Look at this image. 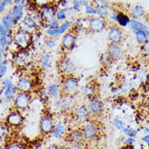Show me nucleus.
Masks as SVG:
<instances>
[{
	"instance_id": "4468645a",
	"label": "nucleus",
	"mask_w": 149,
	"mask_h": 149,
	"mask_svg": "<svg viewBox=\"0 0 149 149\" xmlns=\"http://www.w3.org/2000/svg\"><path fill=\"white\" fill-rule=\"evenodd\" d=\"M108 38L110 43L119 45L123 38V33L121 29L117 25H112L109 27L108 33Z\"/></svg>"
},
{
	"instance_id": "b1692460",
	"label": "nucleus",
	"mask_w": 149,
	"mask_h": 149,
	"mask_svg": "<svg viewBox=\"0 0 149 149\" xmlns=\"http://www.w3.org/2000/svg\"><path fill=\"white\" fill-rule=\"evenodd\" d=\"M129 27L130 30L134 33H136L139 31H147L148 29V27L145 24L142 23L140 21H138L136 20H131L129 24Z\"/></svg>"
},
{
	"instance_id": "a211bd4d",
	"label": "nucleus",
	"mask_w": 149,
	"mask_h": 149,
	"mask_svg": "<svg viewBox=\"0 0 149 149\" xmlns=\"http://www.w3.org/2000/svg\"><path fill=\"white\" fill-rule=\"evenodd\" d=\"M2 86H3V96L15 98L16 94L18 93V91L16 89V86L13 85L12 81L8 79V78H6L2 82Z\"/></svg>"
},
{
	"instance_id": "09e8293b",
	"label": "nucleus",
	"mask_w": 149,
	"mask_h": 149,
	"mask_svg": "<svg viewBox=\"0 0 149 149\" xmlns=\"http://www.w3.org/2000/svg\"><path fill=\"white\" fill-rule=\"evenodd\" d=\"M121 149H134V145H131V146H125L124 145V147H122V148H121Z\"/></svg>"
},
{
	"instance_id": "412c9836",
	"label": "nucleus",
	"mask_w": 149,
	"mask_h": 149,
	"mask_svg": "<svg viewBox=\"0 0 149 149\" xmlns=\"http://www.w3.org/2000/svg\"><path fill=\"white\" fill-rule=\"evenodd\" d=\"M93 5L96 8L98 11V16L104 17L108 15V10H109V2L106 1H95L93 2Z\"/></svg>"
},
{
	"instance_id": "37998d69",
	"label": "nucleus",
	"mask_w": 149,
	"mask_h": 149,
	"mask_svg": "<svg viewBox=\"0 0 149 149\" xmlns=\"http://www.w3.org/2000/svg\"><path fill=\"white\" fill-rule=\"evenodd\" d=\"M72 4H73V8L74 9V11L75 12H79L81 9V3L80 1H77V0H75V1H73L72 2Z\"/></svg>"
},
{
	"instance_id": "de8ad7c7",
	"label": "nucleus",
	"mask_w": 149,
	"mask_h": 149,
	"mask_svg": "<svg viewBox=\"0 0 149 149\" xmlns=\"http://www.w3.org/2000/svg\"><path fill=\"white\" fill-rule=\"evenodd\" d=\"M80 3L81 5V6H84L85 8H86L88 5H90L88 1H85V0H81V1H80Z\"/></svg>"
},
{
	"instance_id": "c9c22d12",
	"label": "nucleus",
	"mask_w": 149,
	"mask_h": 149,
	"mask_svg": "<svg viewBox=\"0 0 149 149\" xmlns=\"http://www.w3.org/2000/svg\"><path fill=\"white\" fill-rule=\"evenodd\" d=\"M86 8V12L89 16H95V15H98V11H97L96 8L93 5V4H90Z\"/></svg>"
},
{
	"instance_id": "423d86ee",
	"label": "nucleus",
	"mask_w": 149,
	"mask_h": 149,
	"mask_svg": "<svg viewBox=\"0 0 149 149\" xmlns=\"http://www.w3.org/2000/svg\"><path fill=\"white\" fill-rule=\"evenodd\" d=\"M56 124L54 123V121L49 115H43L41 117L38 127L39 131L43 135H49L52 134L55 129Z\"/></svg>"
},
{
	"instance_id": "20e7f679",
	"label": "nucleus",
	"mask_w": 149,
	"mask_h": 149,
	"mask_svg": "<svg viewBox=\"0 0 149 149\" xmlns=\"http://www.w3.org/2000/svg\"><path fill=\"white\" fill-rule=\"evenodd\" d=\"M57 8H54V6L46 3L42 7H41L40 16L44 24L46 29L47 28L48 24L56 20V12Z\"/></svg>"
},
{
	"instance_id": "39448f33",
	"label": "nucleus",
	"mask_w": 149,
	"mask_h": 149,
	"mask_svg": "<svg viewBox=\"0 0 149 149\" xmlns=\"http://www.w3.org/2000/svg\"><path fill=\"white\" fill-rule=\"evenodd\" d=\"M30 102H31L30 94L18 92L14 98L12 104L15 109L21 112V111H24L25 109H28L30 104Z\"/></svg>"
},
{
	"instance_id": "c756f323",
	"label": "nucleus",
	"mask_w": 149,
	"mask_h": 149,
	"mask_svg": "<svg viewBox=\"0 0 149 149\" xmlns=\"http://www.w3.org/2000/svg\"><path fill=\"white\" fill-rule=\"evenodd\" d=\"M135 39H136L138 44L141 45V46L145 44L146 42L148 40L145 31H139V32L136 33H135Z\"/></svg>"
},
{
	"instance_id": "c85d7f7f",
	"label": "nucleus",
	"mask_w": 149,
	"mask_h": 149,
	"mask_svg": "<svg viewBox=\"0 0 149 149\" xmlns=\"http://www.w3.org/2000/svg\"><path fill=\"white\" fill-rule=\"evenodd\" d=\"M66 18H67V12L65 8H57L56 12V19L59 22H65L66 21Z\"/></svg>"
},
{
	"instance_id": "5701e85b",
	"label": "nucleus",
	"mask_w": 149,
	"mask_h": 149,
	"mask_svg": "<svg viewBox=\"0 0 149 149\" xmlns=\"http://www.w3.org/2000/svg\"><path fill=\"white\" fill-rule=\"evenodd\" d=\"M47 95L49 96L52 97L55 100L60 99L62 95V91L61 87L57 84L49 85L47 87Z\"/></svg>"
},
{
	"instance_id": "e433bc0d",
	"label": "nucleus",
	"mask_w": 149,
	"mask_h": 149,
	"mask_svg": "<svg viewBox=\"0 0 149 149\" xmlns=\"http://www.w3.org/2000/svg\"><path fill=\"white\" fill-rule=\"evenodd\" d=\"M46 35L48 38H53L54 37L58 36L57 34V29L56 28H47L46 29Z\"/></svg>"
},
{
	"instance_id": "58836bf2",
	"label": "nucleus",
	"mask_w": 149,
	"mask_h": 149,
	"mask_svg": "<svg viewBox=\"0 0 149 149\" xmlns=\"http://www.w3.org/2000/svg\"><path fill=\"white\" fill-rule=\"evenodd\" d=\"M10 31L11 30H9L7 28H5L3 24H1L0 25V35H1L0 38H6L7 35L10 33Z\"/></svg>"
},
{
	"instance_id": "1a4fd4ad",
	"label": "nucleus",
	"mask_w": 149,
	"mask_h": 149,
	"mask_svg": "<svg viewBox=\"0 0 149 149\" xmlns=\"http://www.w3.org/2000/svg\"><path fill=\"white\" fill-rule=\"evenodd\" d=\"M74 118L77 121H78L81 125L88 121L90 117L91 116V113L90 112L88 106L86 104H81L77 106L75 109L73 110Z\"/></svg>"
},
{
	"instance_id": "3c124183",
	"label": "nucleus",
	"mask_w": 149,
	"mask_h": 149,
	"mask_svg": "<svg viewBox=\"0 0 149 149\" xmlns=\"http://www.w3.org/2000/svg\"><path fill=\"white\" fill-rule=\"evenodd\" d=\"M146 34H147V37H148V38L149 39V29L147 30V31H145Z\"/></svg>"
},
{
	"instance_id": "a878e982",
	"label": "nucleus",
	"mask_w": 149,
	"mask_h": 149,
	"mask_svg": "<svg viewBox=\"0 0 149 149\" xmlns=\"http://www.w3.org/2000/svg\"><path fill=\"white\" fill-rule=\"evenodd\" d=\"M130 15L134 19H139L145 15V9L141 5H136L130 10Z\"/></svg>"
},
{
	"instance_id": "2eb2a0df",
	"label": "nucleus",
	"mask_w": 149,
	"mask_h": 149,
	"mask_svg": "<svg viewBox=\"0 0 149 149\" xmlns=\"http://www.w3.org/2000/svg\"><path fill=\"white\" fill-rule=\"evenodd\" d=\"M10 17L16 24H19L24 17V7L22 6H13L8 11L6 14Z\"/></svg>"
},
{
	"instance_id": "c03bdc74",
	"label": "nucleus",
	"mask_w": 149,
	"mask_h": 149,
	"mask_svg": "<svg viewBox=\"0 0 149 149\" xmlns=\"http://www.w3.org/2000/svg\"><path fill=\"white\" fill-rule=\"evenodd\" d=\"M142 50L144 52V54H146V56H149V40L146 42L145 44L142 46Z\"/></svg>"
},
{
	"instance_id": "49530a36",
	"label": "nucleus",
	"mask_w": 149,
	"mask_h": 149,
	"mask_svg": "<svg viewBox=\"0 0 149 149\" xmlns=\"http://www.w3.org/2000/svg\"><path fill=\"white\" fill-rule=\"evenodd\" d=\"M142 141L144 142L145 143H148L149 144V134H145L143 137H142Z\"/></svg>"
},
{
	"instance_id": "7c9ffc66",
	"label": "nucleus",
	"mask_w": 149,
	"mask_h": 149,
	"mask_svg": "<svg viewBox=\"0 0 149 149\" xmlns=\"http://www.w3.org/2000/svg\"><path fill=\"white\" fill-rule=\"evenodd\" d=\"M3 24L5 28H7L8 29L12 31V28L14 27V25L16 24V23L10 17H8L7 15H5V16L2 17V24Z\"/></svg>"
},
{
	"instance_id": "4be33fe9",
	"label": "nucleus",
	"mask_w": 149,
	"mask_h": 149,
	"mask_svg": "<svg viewBox=\"0 0 149 149\" xmlns=\"http://www.w3.org/2000/svg\"><path fill=\"white\" fill-rule=\"evenodd\" d=\"M66 124L64 121H59L55 125V129L52 133V136L56 139H60L61 137H65L66 134Z\"/></svg>"
},
{
	"instance_id": "8fccbe9b",
	"label": "nucleus",
	"mask_w": 149,
	"mask_h": 149,
	"mask_svg": "<svg viewBox=\"0 0 149 149\" xmlns=\"http://www.w3.org/2000/svg\"><path fill=\"white\" fill-rule=\"evenodd\" d=\"M143 130H144V132H145L147 134H149V127H148V126H146V127H144V129H143Z\"/></svg>"
},
{
	"instance_id": "f03ea898",
	"label": "nucleus",
	"mask_w": 149,
	"mask_h": 149,
	"mask_svg": "<svg viewBox=\"0 0 149 149\" xmlns=\"http://www.w3.org/2000/svg\"><path fill=\"white\" fill-rule=\"evenodd\" d=\"M62 95L73 96L79 91V81L73 75H69L65 78L61 85Z\"/></svg>"
},
{
	"instance_id": "6ab92c4d",
	"label": "nucleus",
	"mask_w": 149,
	"mask_h": 149,
	"mask_svg": "<svg viewBox=\"0 0 149 149\" xmlns=\"http://www.w3.org/2000/svg\"><path fill=\"white\" fill-rule=\"evenodd\" d=\"M106 53L109 56V57L113 60H117L122 56V50L118 46V45L113 44L109 42L108 44V47H107V52Z\"/></svg>"
},
{
	"instance_id": "9d476101",
	"label": "nucleus",
	"mask_w": 149,
	"mask_h": 149,
	"mask_svg": "<svg viewBox=\"0 0 149 149\" xmlns=\"http://www.w3.org/2000/svg\"><path fill=\"white\" fill-rule=\"evenodd\" d=\"M65 139L69 143V145H82L86 141L80 129H74L67 132L65 135Z\"/></svg>"
},
{
	"instance_id": "ddd939ff",
	"label": "nucleus",
	"mask_w": 149,
	"mask_h": 149,
	"mask_svg": "<svg viewBox=\"0 0 149 149\" xmlns=\"http://www.w3.org/2000/svg\"><path fill=\"white\" fill-rule=\"evenodd\" d=\"M77 42V35L73 30H69L65 35H63L61 39V47L66 51H70L74 48Z\"/></svg>"
},
{
	"instance_id": "a18cd8bd",
	"label": "nucleus",
	"mask_w": 149,
	"mask_h": 149,
	"mask_svg": "<svg viewBox=\"0 0 149 149\" xmlns=\"http://www.w3.org/2000/svg\"><path fill=\"white\" fill-rule=\"evenodd\" d=\"M65 149H84L82 145H75V144H70Z\"/></svg>"
},
{
	"instance_id": "f704fd0d",
	"label": "nucleus",
	"mask_w": 149,
	"mask_h": 149,
	"mask_svg": "<svg viewBox=\"0 0 149 149\" xmlns=\"http://www.w3.org/2000/svg\"><path fill=\"white\" fill-rule=\"evenodd\" d=\"M4 149H24V147L18 142H10L5 145Z\"/></svg>"
},
{
	"instance_id": "dca6fc26",
	"label": "nucleus",
	"mask_w": 149,
	"mask_h": 149,
	"mask_svg": "<svg viewBox=\"0 0 149 149\" xmlns=\"http://www.w3.org/2000/svg\"><path fill=\"white\" fill-rule=\"evenodd\" d=\"M87 106L90 109V112L91 113V115H93V116H99V115L102 114L103 111H104L103 102L95 97H93L92 99H91Z\"/></svg>"
},
{
	"instance_id": "2f4dec72",
	"label": "nucleus",
	"mask_w": 149,
	"mask_h": 149,
	"mask_svg": "<svg viewBox=\"0 0 149 149\" xmlns=\"http://www.w3.org/2000/svg\"><path fill=\"white\" fill-rule=\"evenodd\" d=\"M122 132L128 138H134L135 139L138 135L137 130L134 129V128L130 127V126H126L125 129L122 130Z\"/></svg>"
},
{
	"instance_id": "9b49d317",
	"label": "nucleus",
	"mask_w": 149,
	"mask_h": 149,
	"mask_svg": "<svg viewBox=\"0 0 149 149\" xmlns=\"http://www.w3.org/2000/svg\"><path fill=\"white\" fill-rule=\"evenodd\" d=\"M59 104H60V110L61 113H69L73 111L76 108L75 100L73 96L71 95H62L59 99Z\"/></svg>"
},
{
	"instance_id": "393cba45",
	"label": "nucleus",
	"mask_w": 149,
	"mask_h": 149,
	"mask_svg": "<svg viewBox=\"0 0 149 149\" xmlns=\"http://www.w3.org/2000/svg\"><path fill=\"white\" fill-rule=\"evenodd\" d=\"M117 24L121 27H126L129 26L130 23V19L127 14H125L123 12H117Z\"/></svg>"
},
{
	"instance_id": "f3484780",
	"label": "nucleus",
	"mask_w": 149,
	"mask_h": 149,
	"mask_svg": "<svg viewBox=\"0 0 149 149\" xmlns=\"http://www.w3.org/2000/svg\"><path fill=\"white\" fill-rule=\"evenodd\" d=\"M16 89L18 92L29 93L32 91L33 86L32 81L26 77H22L16 82Z\"/></svg>"
},
{
	"instance_id": "cd10ccee",
	"label": "nucleus",
	"mask_w": 149,
	"mask_h": 149,
	"mask_svg": "<svg viewBox=\"0 0 149 149\" xmlns=\"http://www.w3.org/2000/svg\"><path fill=\"white\" fill-rule=\"evenodd\" d=\"M50 62H51V56L50 53L47 52H44L42 54L40 57V65L41 67L43 69H48L49 65H50Z\"/></svg>"
},
{
	"instance_id": "a19ab883",
	"label": "nucleus",
	"mask_w": 149,
	"mask_h": 149,
	"mask_svg": "<svg viewBox=\"0 0 149 149\" xmlns=\"http://www.w3.org/2000/svg\"><path fill=\"white\" fill-rule=\"evenodd\" d=\"M12 3V1H8V0H3L1 1V3H0V12L1 13L5 11V8L8 6V4H10Z\"/></svg>"
},
{
	"instance_id": "0eeeda50",
	"label": "nucleus",
	"mask_w": 149,
	"mask_h": 149,
	"mask_svg": "<svg viewBox=\"0 0 149 149\" xmlns=\"http://www.w3.org/2000/svg\"><path fill=\"white\" fill-rule=\"evenodd\" d=\"M24 121V117L20 111L18 110H13L8 113V116L5 119V122L8 126L12 128H18L20 127Z\"/></svg>"
},
{
	"instance_id": "79ce46f5",
	"label": "nucleus",
	"mask_w": 149,
	"mask_h": 149,
	"mask_svg": "<svg viewBox=\"0 0 149 149\" xmlns=\"http://www.w3.org/2000/svg\"><path fill=\"white\" fill-rule=\"evenodd\" d=\"M7 71H8V66L1 63V65H0V77L1 78L6 74Z\"/></svg>"
},
{
	"instance_id": "bb28decb",
	"label": "nucleus",
	"mask_w": 149,
	"mask_h": 149,
	"mask_svg": "<svg viewBox=\"0 0 149 149\" xmlns=\"http://www.w3.org/2000/svg\"><path fill=\"white\" fill-rule=\"evenodd\" d=\"M71 28V21L70 20H66L65 22H63L62 24H60V26L57 29V34L58 36L61 35H65L67 32H69Z\"/></svg>"
},
{
	"instance_id": "72a5a7b5",
	"label": "nucleus",
	"mask_w": 149,
	"mask_h": 149,
	"mask_svg": "<svg viewBox=\"0 0 149 149\" xmlns=\"http://www.w3.org/2000/svg\"><path fill=\"white\" fill-rule=\"evenodd\" d=\"M14 61H15V63H16V65H20V66H23V65L26 64L27 59L25 58L24 55L22 56L21 54L16 53V56H14Z\"/></svg>"
},
{
	"instance_id": "7ed1b4c3",
	"label": "nucleus",
	"mask_w": 149,
	"mask_h": 149,
	"mask_svg": "<svg viewBox=\"0 0 149 149\" xmlns=\"http://www.w3.org/2000/svg\"><path fill=\"white\" fill-rule=\"evenodd\" d=\"M12 34L16 43L19 46L21 50L25 51L30 47V44L32 42V34L24 32L19 28H17L14 32H12Z\"/></svg>"
},
{
	"instance_id": "aec40b11",
	"label": "nucleus",
	"mask_w": 149,
	"mask_h": 149,
	"mask_svg": "<svg viewBox=\"0 0 149 149\" xmlns=\"http://www.w3.org/2000/svg\"><path fill=\"white\" fill-rule=\"evenodd\" d=\"M18 28L20 29L21 30H23L24 32L30 33V34L36 32V29H38L27 16L18 24Z\"/></svg>"
},
{
	"instance_id": "6e6552de",
	"label": "nucleus",
	"mask_w": 149,
	"mask_h": 149,
	"mask_svg": "<svg viewBox=\"0 0 149 149\" xmlns=\"http://www.w3.org/2000/svg\"><path fill=\"white\" fill-rule=\"evenodd\" d=\"M57 67L60 73H63L65 76L72 75L76 69V66L73 61H71L68 57H62L57 63Z\"/></svg>"
},
{
	"instance_id": "ea45409f",
	"label": "nucleus",
	"mask_w": 149,
	"mask_h": 149,
	"mask_svg": "<svg viewBox=\"0 0 149 149\" xmlns=\"http://www.w3.org/2000/svg\"><path fill=\"white\" fill-rule=\"evenodd\" d=\"M136 142V139L134 138H127L125 139L124 142H123V144L125 146H131L134 145Z\"/></svg>"
},
{
	"instance_id": "f257e3e1",
	"label": "nucleus",
	"mask_w": 149,
	"mask_h": 149,
	"mask_svg": "<svg viewBox=\"0 0 149 149\" xmlns=\"http://www.w3.org/2000/svg\"><path fill=\"white\" fill-rule=\"evenodd\" d=\"M80 130L86 141H93L94 139H96L101 133L100 125L95 121L90 120L83 123Z\"/></svg>"
},
{
	"instance_id": "4c0bfd02",
	"label": "nucleus",
	"mask_w": 149,
	"mask_h": 149,
	"mask_svg": "<svg viewBox=\"0 0 149 149\" xmlns=\"http://www.w3.org/2000/svg\"><path fill=\"white\" fill-rule=\"evenodd\" d=\"M45 44L50 49H53L56 47V42L52 38H48L45 40Z\"/></svg>"
},
{
	"instance_id": "473e14b6",
	"label": "nucleus",
	"mask_w": 149,
	"mask_h": 149,
	"mask_svg": "<svg viewBox=\"0 0 149 149\" xmlns=\"http://www.w3.org/2000/svg\"><path fill=\"white\" fill-rule=\"evenodd\" d=\"M113 126L118 130H123L126 127L125 121H123L119 118H114L113 121Z\"/></svg>"
},
{
	"instance_id": "f8f14e48",
	"label": "nucleus",
	"mask_w": 149,
	"mask_h": 149,
	"mask_svg": "<svg viewBox=\"0 0 149 149\" xmlns=\"http://www.w3.org/2000/svg\"><path fill=\"white\" fill-rule=\"evenodd\" d=\"M106 28V20L102 16H93L90 18L89 29L92 33L102 32Z\"/></svg>"
}]
</instances>
